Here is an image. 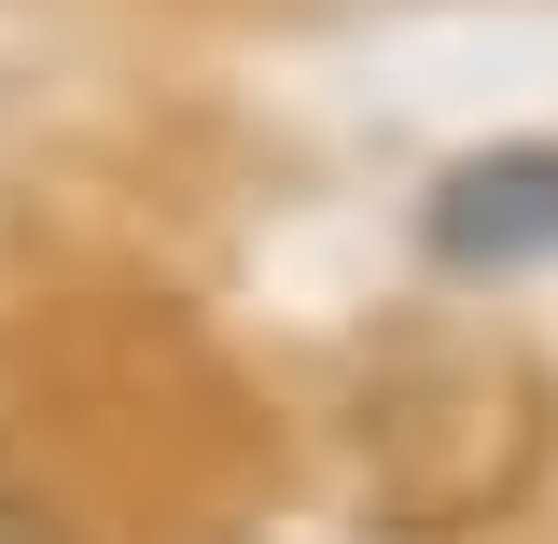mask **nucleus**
<instances>
[{
  "label": "nucleus",
  "instance_id": "f257e3e1",
  "mask_svg": "<svg viewBox=\"0 0 558 544\" xmlns=\"http://www.w3.org/2000/svg\"><path fill=\"white\" fill-rule=\"evenodd\" d=\"M418 238H433V266H461V279L545 266L558 252V140H502L475 168H447L433 209H418Z\"/></svg>",
  "mask_w": 558,
  "mask_h": 544
},
{
  "label": "nucleus",
  "instance_id": "f03ea898",
  "mask_svg": "<svg viewBox=\"0 0 558 544\" xmlns=\"http://www.w3.org/2000/svg\"><path fill=\"white\" fill-rule=\"evenodd\" d=\"M0 544H70V531L43 517V503H28V488H0Z\"/></svg>",
  "mask_w": 558,
  "mask_h": 544
}]
</instances>
